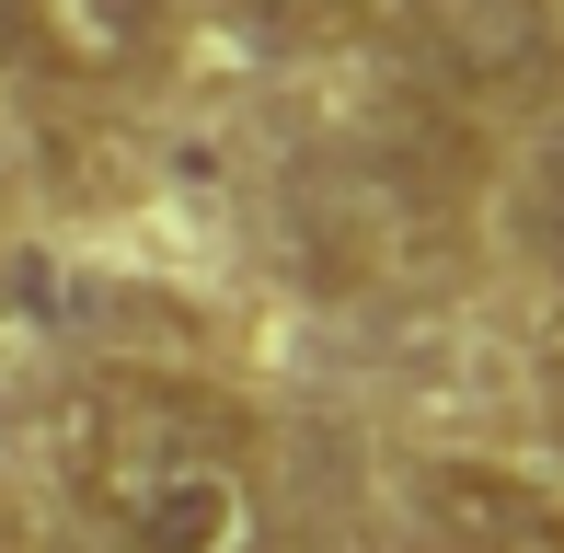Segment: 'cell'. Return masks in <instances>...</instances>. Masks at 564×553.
<instances>
[{"instance_id":"6da1fadb","label":"cell","mask_w":564,"mask_h":553,"mask_svg":"<svg viewBox=\"0 0 564 553\" xmlns=\"http://www.w3.org/2000/svg\"><path fill=\"white\" fill-rule=\"evenodd\" d=\"M69 485L127 553H265V426L185 369H93L69 392Z\"/></svg>"},{"instance_id":"277c9868","label":"cell","mask_w":564,"mask_h":553,"mask_svg":"<svg viewBox=\"0 0 564 553\" xmlns=\"http://www.w3.org/2000/svg\"><path fill=\"white\" fill-rule=\"evenodd\" d=\"M519 242H530V265L564 289V128H542V150L519 162Z\"/></svg>"},{"instance_id":"5b68a950","label":"cell","mask_w":564,"mask_h":553,"mask_svg":"<svg viewBox=\"0 0 564 553\" xmlns=\"http://www.w3.org/2000/svg\"><path fill=\"white\" fill-rule=\"evenodd\" d=\"M542 404H553V438H564V335L542 346Z\"/></svg>"},{"instance_id":"3957f363","label":"cell","mask_w":564,"mask_h":553,"mask_svg":"<svg viewBox=\"0 0 564 553\" xmlns=\"http://www.w3.org/2000/svg\"><path fill=\"white\" fill-rule=\"evenodd\" d=\"M415 508L449 553H564V496L507 473V462H473V449L415 473Z\"/></svg>"},{"instance_id":"7a4b0ae2","label":"cell","mask_w":564,"mask_h":553,"mask_svg":"<svg viewBox=\"0 0 564 553\" xmlns=\"http://www.w3.org/2000/svg\"><path fill=\"white\" fill-rule=\"evenodd\" d=\"M162 35H173V0H0L12 69H35V82H58V93L139 82V69L162 58Z\"/></svg>"}]
</instances>
